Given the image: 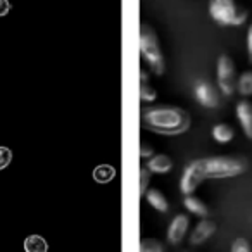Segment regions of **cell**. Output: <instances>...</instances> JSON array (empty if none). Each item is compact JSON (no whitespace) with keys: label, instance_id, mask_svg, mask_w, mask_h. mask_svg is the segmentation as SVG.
Returning a JSON list of instances; mask_svg holds the SVG:
<instances>
[{"label":"cell","instance_id":"6da1fadb","mask_svg":"<svg viewBox=\"0 0 252 252\" xmlns=\"http://www.w3.org/2000/svg\"><path fill=\"white\" fill-rule=\"evenodd\" d=\"M142 126L159 135H180L189 130L190 116L175 105L145 107L142 111Z\"/></svg>","mask_w":252,"mask_h":252},{"label":"cell","instance_id":"7a4b0ae2","mask_svg":"<svg viewBox=\"0 0 252 252\" xmlns=\"http://www.w3.org/2000/svg\"><path fill=\"white\" fill-rule=\"evenodd\" d=\"M138 45H140V54L144 57L145 63L151 66L152 73L162 74L166 69L164 57H162L161 47H159V40L156 32L147 25L140 26L138 32Z\"/></svg>","mask_w":252,"mask_h":252},{"label":"cell","instance_id":"3957f363","mask_svg":"<svg viewBox=\"0 0 252 252\" xmlns=\"http://www.w3.org/2000/svg\"><path fill=\"white\" fill-rule=\"evenodd\" d=\"M209 14L221 26H240L247 21V11L235 0H211Z\"/></svg>","mask_w":252,"mask_h":252},{"label":"cell","instance_id":"277c9868","mask_svg":"<svg viewBox=\"0 0 252 252\" xmlns=\"http://www.w3.org/2000/svg\"><path fill=\"white\" fill-rule=\"evenodd\" d=\"M245 169H247V161L242 158L220 156V158L206 159L207 178H230V176L242 175Z\"/></svg>","mask_w":252,"mask_h":252},{"label":"cell","instance_id":"5b68a950","mask_svg":"<svg viewBox=\"0 0 252 252\" xmlns=\"http://www.w3.org/2000/svg\"><path fill=\"white\" fill-rule=\"evenodd\" d=\"M207 178L206 173V159H197V161L190 162L185 168L182 176V183L180 189L185 195H192V192H195V189Z\"/></svg>","mask_w":252,"mask_h":252},{"label":"cell","instance_id":"8992f818","mask_svg":"<svg viewBox=\"0 0 252 252\" xmlns=\"http://www.w3.org/2000/svg\"><path fill=\"white\" fill-rule=\"evenodd\" d=\"M218 85L223 95H231L237 88V78H235L233 61L228 56H221L218 59Z\"/></svg>","mask_w":252,"mask_h":252},{"label":"cell","instance_id":"52a82bcc","mask_svg":"<svg viewBox=\"0 0 252 252\" xmlns=\"http://www.w3.org/2000/svg\"><path fill=\"white\" fill-rule=\"evenodd\" d=\"M195 98L197 102H199L200 105H204V107H218V104H220V97H218V92L216 88L213 87L211 83H207V81L200 80L197 81L195 85Z\"/></svg>","mask_w":252,"mask_h":252},{"label":"cell","instance_id":"ba28073f","mask_svg":"<svg viewBox=\"0 0 252 252\" xmlns=\"http://www.w3.org/2000/svg\"><path fill=\"white\" fill-rule=\"evenodd\" d=\"M187 230H189V216L185 214H178L175 216V220L171 221L168 228V240L171 244H180L185 237Z\"/></svg>","mask_w":252,"mask_h":252},{"label":"cell","instance_id":"9c48e42d","mask_svg":"<svg viewBox=\"0 0 252 252\" xmlns=\"http://www.w3.org/2000/svg\"><path fill=\"white\" fill-rule=\"evenodd\" d=\"M214 231H216V223L211 220H202L195 226L193 233L190 235V244L192 245H200L206 240H209V237H213Z\"/></svg>","mask_w":252,"mask_h":252},{"label":"cell","instance_id":"30bf717a","mask_svg":"<svg viewBox=\"0 0 252 252\" xmlns=\"http://www.w3.org/2000/svg\"><path fill=\"white\" fill-rule=\"evenodd\" d=\"M237 118L242 125V130L249 138H252V104L249 100H242L237 104Z\"/></svg>","mask_w":252,"mask_h":252},{"label":"cell","instance_id":"8fae6325","mask_svg":"<svg viewBox=\"0 0 252 252\" xmlns=\"http://www.w3.org/2000/svg\"><path fill=\"white\" fill-rule=\"evenodd\" d=\"M171 168H173L171 159L164 154L152 156V158L147 161V169L151 173H159V175H162V173H168Z\"/></svg>","mask_w":252,"mask_h":252},{"label":"cell","instance_id":"7c38bea8","mask_svg":"<svg viewBox=\"0 0 252 252\" xmlns=\"http://www.w3.org/2000/svg\"><path fill=\"white\" fill-rule=\"evenodd\" d=\"M145 199H147V202L151 204L154 209H158L159 213H166V211L169 209L168 199H166L164 193L159 192V190H156V189L147 190V192H145Z\"/></svg>","mask_w":252,"mask_h":252},{"label":"cell","instance_id":"4fadbf2b","mask_svg":"<svg viewBox=\"0 0 252 252\" xmlns=\"http://www.w3.org/2000/svg\"><path fill=\"white\" fill-rule=\"evenodd\" d=\"M49 251V244L43 237L40 235H30L25 240V252H47Z\"/></svg>","mask_w":252,"mask_h":252},{"label":"cell","instance_id":"5bb4252c","mask_svg":"<svg viewBox=\"0 0 252 252\" xmlns=\"http://www.w3.org/2000/svg\"><path fill=\"white\" fill-rule=\"evenodd\" d=\"M185 207L190 211V213L197 214V216L206 218L207 214H209V209H207L206 204H204L200 199H197V197H193V195H187L185 197Z\"/></svg>","mask_w":252,"mask_h":252},{"label":"cell","instance_id":"9a60e30c","mask_svg":"<svg viewBox=\"0 0 252 252\" xmlns=\"http://www.w3.org/2000/svg\"><path fill=\"white\" fill-rule=\"evenodd\" d=\"M114 176H116V169L109 164H102L94 169V180L98 183H109L111 180H114Z\"/></svg>","mask_w":252,"mask_h":252},{"label":"cell","instance_id":"2e32d148","mask_svg":"<svg viewBox=\"0 0 252 252\" xmlns=\"http://www.w3.org/2000/svg\"><path fill=\"white\" fill-rule=\"evenodd\" d=\"M213 137L220 144H228L233 138V130L228 125H216L213 128Z\"/></svg>","mask_w":252,"mask_h":252},{"label":"cell","instance_id":"e0dca14e","mask_svg":"<svg viewBox=\"0 0 252 252\" xmlns=\"http://www.w3.org/2000/svg\"><path fill=\"white\" fill-rule=\"evenodd\" d=\"M237 90H238V94L244 95V97L252 95V71H245V73L242 74L237 83Z\"/></svg>","mask_w":252,"mask_h":252},{"label":"cell","instance_id":"ac0fdd59","mask_svg":"<svg viewBox=\"0 0 252 252\" xmlns=\"http://www.w3.org/2000/svg\"><path fill=\"white\" fill-rule=\"evenodd\" d=\"M138 252H162V244L154 238H144L140 242V249Z\"/></svg>","mask_w":252,"mask_h":252},{"label":"cell","instance_id":"d6986e66","mask_svg":"<svg viewBox=\"0 0 252 252\" xmlns=\"http://www.w3.org/2000/svg\"><path fill=\"white\" fill-rule=\"evenodd\" d=\"M156 90L154 88H151L147 83H140V100H144V102H152V100H156Z\"/></svg>","mask_w":252,"mask_h":252},{"label":"cell","instance_id":"ffe728a7","mask_svg":"<svg viewBox=\"0 0 252 252\" xmlns=\"http://www.w3.org/2000/svg\"><path fill=\"white\" fill-rule=\"evenodd\" d=\"M11 159H12V152L9 147H2L0 145V171L5 169L9 164H11Z\"/></svg>","mask_w":252,"mask_h":252},{"label":"cell","instance_id":"44dd1931","mask_svg":"<svg viewBox=\"0 0 252 252\" xmlns=\"http://www.w3.org/2000/svg\"><path fill=\"white\" fill-rule=\"evenodd\" d=\"M231 252H252V247L245 238H237L231 244Z\"/></svg>","mask_w":252,"mask_h":252},{"label":"cell","instance_id":"7402d4cb","mask_svg":"<svg viewBox=\"0 0 252 252\" xmlns=\"http://www.w3.org/2000/svg\"><path fill=\"white\" fill-rule=\"evenodd\" d=\"M138 178H140V195H144V193L147 192V185H149V178H151V171H149L147 168H142Z\"/></svg>","mask_w":252,"mask_h":252},{"label":"cell","instance_id":"603a6c76","mask_svg":"<svg viewBox=\"0 0 252 252\" xmlns=\"http://www.w3.org/2000/svg\"><path fill=\"white\" fill-rule=\"evenodd\" d=\"M140 158H152L154 156V149L147 144H140Z\"/></svg>","mask_w":252,"mask_h":252},{"label":"cell","instance_id":"cb8c5ba5","mask_svg":"<svg viewBox=\"0 0 252 252\" xmlns=\"http://www.w3.org/2000/svg\"><path fill=\"white\" fill-rule=\"evenodd\" d=\"M247 50H249V61L252 63V25L249 26V32H247Z\"/></svg>","mask_w":252,"mask_h":252},{"label":"cell","instance_id":"d4e9b609","mask_svg":"<svg viewBox=\"0 0 252 252\" xmlns=\"http://www.w3.org/2000/svg\"><path fill=\"white\" fill-rule=\"evenodd\" d=\"M9 11H11V4H9V0H0V18L7 14Z\"/></svg>","mask_w":252,"mask_h":252},{"label":"cell","instance_id":"484cf974","mask_svg":"<svg viewBox=\"0 0 252 252\" xmlns=\"http://www.w3.org/2000/svg\"><path fill=\"white\" fill-rule=\"evenodd\" d=\"M140 80H142V83H147V73H145V71H140Z\"/></svg>","mask_w":252,"mask_h":252}]
</instances>
